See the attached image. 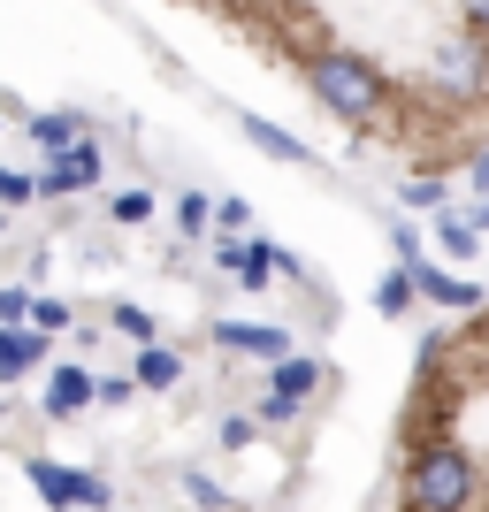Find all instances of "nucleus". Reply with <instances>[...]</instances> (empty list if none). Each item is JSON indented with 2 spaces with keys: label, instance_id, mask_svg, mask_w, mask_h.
I'll list each match as a JSON object with an SVG mask.
<instances>
[{
  "label": "nucleus",
  "instance_id": "1",
  "mask_svg": "<svg viewBox=\"0 0 489 512\" xmlns=\"http://www.w3.org/2000/svg\"><path fill=\"white\" fill-rule=\"evenodd\" d=\"M306 85H314V100L329 107V115H344V123H383L390 107H398V92H390V77L375 62H360V54H306Z\"/></svg>",
  "mask_w": 489,
  "mask_h": 512
},
{
  "label": "nucleus",
  "instance_id": "2",
  "mask_svg": "<svg viewBox=\"0 0 489 512\" xmlns=\"http://www.w3.org/2000/svg\"><path fill=\"white\" fill-rule=\"evenodd\" d=\"M474 505H482V467L451 436L405 459V512H474Z\"/></svg>",
  "mask_w": 489,
  "mask_h": 512
},
{
  "label": "nucleus",
  "instance_id": "3",
  "mask_svg": "<svg viewBox=\"0 0 489 512\" xmlns=\"http://www.w3.org/2000/svg\"><path fill=\"white\" fill-rule=\"evenodd\" d=\"M428 85L444 92L451 107H474L489 100V31H459V39H444L436 54H428Z\"/></svg>",
  "mask_w": 489,
  "mask_h": 512
},
{
  "label": "nucleus",
  "instance_id": "4",
  "mask_svg": "<svg viewBox=\"0 0 489 512\" xmlns=\"http://www.w3.org/2000/svg\"><path fill=\"white\" fill-rule=\"evenodd\" d=\"M444 436H459V383L451 375H421V390L398 406V444L428 451V444H444Z\"/></svg>",
  "mask_w": 489,
  "mask_h": 512
},
{
  "label": "nucleus",
  "instance_id": "5",
  "mask_svg": "<svg viewBox=\"0 0 489 512\" xmlns=\"http://www.w3.org/2000/svg\"><path fill=\"white\" fill-rule=\"evenodd\" d=\"M321 375H329V367L306 360V352H283V360H268V390H260V428L298 421V406H306V398L321 390Z\"/></svg>",
  "mask_w": 489,
  "mask_h": 512
},
{
  "label": "nucleus",
  "instance_id": "6",
  "mask_svg": "<svg viewBox=\"0 0 489 512\" xmlns=\"http://www.w3.org/2000/svg\"><path fill=\"white\" fill-rule=\"evenodd\" d=\"M214 268H230L245 291H268V283H276V268H283V276H306V268L276 245V237H214Z\"/></svg>",
  "mask_w": 489,
  "mask_h": 512
},
{
  "label": "nucleus",
  "instance_id": "7",
  "mask_svg": "<svg viewBox=\"0 0 489 512\" xmlns=\"http://www.w3.org/2000/svg\"><path fill=\"white\" fill-rule=\"evenodd\" d=\"M23 474H31V490H39V497H46L54 512H100L107 497H115V490H107V474L62 467V459H31Z\"/></svg>",
  "mask_w": 489,
  "mask_h": 512
},
{
  "label": "nucleus",
  "instance_id": "8",
  "mask_svg": "<svg viewBox=\"0 0 489 512\" xmlns=\"http://www.w3.org/2000/svg\"><path fill=\"white\" fill-rule=\"evenodd\" d=\"M100 176H107V153L100 138H77L69 153H54L39 169V199H69V192H100Z\"/></svg>",
  "mask_w": 489,
  "mask_h": 512
},
{
  "label": "nucleus",
  "instance_id": "9",
  "mask_svg": "<svg viewBox=\"0 0 489 512\" xmlns=\"http://www.w3.org/2000/svg\"><path fill=\"white\" fill-rule=\"evenodd\" d=\"M46 329H31V321H0V383H23V375H39L46 367Z\"/></svg>",
  "mask_w": 489,
  "mask_h": 512
},
{
  "label": "nucleus",
  "instance_id": "10",
  "mask_svg": "<svg viewBox=\"0 0 489 512\" xmlns=\"http://www.w3.org/2000/svg\"><path fill=\"white\" fill-rule=\"evenodd\" d=\"M214 344L222 352H260V360H283L291 352V329H268V321H214Z\"/></svg>",
  "mask_w": 489,
  "mask_h": 512
},
{
  "label": "nucleus",
  "instance_id": "11",
  "mask_svg": "<svg viewBox=\"0 0 489 512\" xmlns=\"http://www.w3.org/2000/svg\"><path fill=\"white\" fill-rule=\"evenodd\" d=\"M85 406H100L92 367H54V375H46V413H54V421H77Z\"/></svg>",
  "mask_w": 489,
  "mask_h": 512
},
{
  "label": "nucleus",
  "instance_id": "12",
  "mask_svg": "<svg viewBox=\"0 0 489 512\" xmlns=\"http://www.w3.org/2000/svg\"><path fill=\"white\" fill-rule=\"evenodd\" d=\"M413 276H421V299H428V306H451V314H474V306H489V299H482V283L444 276V268H428V260H413Z\"/></svg>",
  "mask_w": 489,
  "mask_h": 512
},
{
  "label": "nucleus",
  "instance_id": "13",
  "mask_svg": "<svg viewBox=\"0 0 489 512\" xmlns=\"http://www.w3.org/2000/svg\"><path fill=\"white\" fill-rule=\"evenodd\" d=\"M237 130H245V138H253L260 153H276V161H291V169H306V161H314V146H306V138H291V130H276L268 115H237Z\"/></svg>",
  "mask_w": 489,
  "mask_h": 512
},
{
  "label": "nucleus",
  "instance_id": "14",
  "mask_svg": "<svg viewBox=\"0 0 489 512\" xmlns=\"http://www.w3.org/2000/svg\"><path fill=\"white\" fill-rule=\"evenodd\" d=\"M130 383H138V390H176V383H184V360H176L169 344H138V367H130Z\"/></svg>",
  "mask_w": 489,
  "mask_h": 512
},
{
  "label": "nucleus",
  "instance_id": "15",
  "mask_svg": "<svg viewBox=\"0 0 489 512\" xmlns=\"http://www.w3.org/2000/svg\"><path fill=\"white\" fill-rule=\"evenodd\" d=\"M31 138H39L46 153H69L77 138H92V123L77 115V107H54V115H31Z\"/></svg>",
  "mask_w": 489,
  "mask_h": 512
},
{
  "label": "nucleus",
  "instance_id": "16",
  "mask_svg": "<svg viewBox=\"0 0 489 512\" xmlns=\"http://www.w3.org/2000/svg\"><path fill=\"white\" fill-rule=\"evenodd\" d=\"M413 306H421V276H413V260H398V268H390L383 283H375V314H413Z\"/></svg>",
  "mask_w": 489,
  "mask_h": 512
},
{
  "label": "nucleus",
  "instance_id": "17",
  "mask_svg": "<svg viewBox=\"0 0 489 512\" xmlns=\"http://www.w3.org/2000/svg\"><path fill=\"white\" fill-rule=\"evenodd\" d=\"M436 245H444V253H459V260H474V253H482V230H474V222H459V214H436Z\"/></svg>",
  "mask_w": 489,
  "mask_h": 512
},
{
  "label": "nucleus",
  "instance_id": "18",
  "mask_svg": "<svg viewBox=\"0 0 489 512\" xmlns=\"http://www.w3.org/2000/svg\"><path fill=\"white\" fill-rule=\"evenodd\" d=\"M107 214H115L123 230H138V222H153V192H115V199H107Z\"/></svg>",
  "mask_w": 489,
  "mask_h": 512
},
{
  "label": "nucleus",
  "instance_id": "19",
  "mask_svg": "<svg viewBox=\"0 0 489 512\" xmlns=\"http://www.w3.org/2000/svg\"><path fill=\"white\" fill-rule=\"evenodd\" d=\"M207 222H214L207 192H184V199H176V230H184V237H199V230H207Z\"/></svg>",
  "mask_w": 489,
  "mask_h": 512
},
{
  "label": "nucleus",
  "instance_id": "20",
  "mask_svg": "<svg viewBox=\"0 0 489 512\" xmlns=\"http://www.w3.org/2000/svg\"><path fill=\"white\" fill-rule=\"evenodd\" d=\"M39 199V176H23V169H0V207H31Z\"/></svg>",
  "mask_w": 489,
  "mask_h": 512
},
{
  "label": "nucleus",
  "instance_id": "21",
  "mask_svg": "<svg viewBox=\"0 0 489 512\" xmlns=\"http://www.w3.org/2000/svg\"><path fill=\"white\" fill-rule=\"evenodd\" d=\"M69 321H77V314H69L62 299H31V329H46V337H62Z\"/></svg>",
  "mask_w": 489,
  "mask_h": 512
},
{
  "label": "nucleus",
  "instance_id": "22",
  "mask_svg": "<svg viewBox=\"0 0 489 512\" xmlns=\"http://www.w3.org/2000/svg\"><path fill=\"white\" fill-rule=\"evenodd\" d=\"M222 444H230V451H253L260 444V413H230V421H222Z\"/></svg>",
  "mask_w": 489,
  "mask_h": 512
},
{
  "label": "nucleus",
  "instance_id": "23",
  "mask_svg": "<svg viewBox=\"0 0 489 512\" xmlns=\"http://www.w3.org/2000/svg\"><path fill=\"white\" fill-rule=\"evenodd\" d=\"M184 490H192V505H199V512H222V505H230V490H222L214 474H184Z\"/></svg>",
  "mask_w": 489,
  "mask_h": 512
},
{
  "label": "nucleus",
  "instance_id": "24",
  "mask_svg": "<svg viewBox=\"0 0 489 512\" xmlns=\"http://www.w3.org/2000/svg\"><path fill=\"white\" fill-rule=\"evenodd\" d=\"M115 329H123L130 344H153V314L146 306H115Z\"/></svg>",
  "mask_w": 489,
  "mask_h": 512
},
{
  "label": "nucleus",
  "instance_id": "25",
  "mask_svg": "<svg viewBox=\"0 0 489 512\" xmlns=\"http://www.w3.org/2000/svg\"><path fill=\"white\" fill-rule=\"evenodd\" d=\"M398 199H405V207H444V176H413Z\"/></svg>",
  "mask_w": 489,
  "mask_h": 512
},
{
  "label": "nucleus",
  "instance_id": "26",
  "mask_svg": "<svg viewBox=\"0 0 489 512\" xmlns=\"http://www.w3.org/2000/svg\"><path fill=\"white\" fill-rule=\"evenodd\" d=\"M245 222H253L245 199H222V207H214V230H222V237H245Z\"/></svg>",
  "mask_w": 489,
  "mask_h": 512
},
{
  "label": "nucleus",
  "instance_id": "27",
  "mask_svg": "<svg viewBox=\"0 0 489 512\" xmlns=\"http://www.w3.org/2000/svg\"><path fill=\"white\" fill-rule=\"evenodd\" d=\"M0 321H31V291H16V283H0Z\"/></svg>",
  "mask_w": 489,
  "mask_h": 512
},
{
  "label": "nucleus",
  "instance_id": "28",
  "mask_svg": "<svg viewBox=\"0 0 489 512\" xmlns=\"http://www.w3.org/2000/svg\"><path fill=\"white\" fill-rule=\"evenodd\" d=\"M130 390H138V383H123V375H107V383H100V406H130Z\"/></svg>",
  "mask_w": 489,
  "mask_h": 512
},
{
  "label": "nucleus",
  "instance_id": "29",
  "mask_svg": "<svg viewBox=\"0 0 489 512\" xmlns=\"http://www.w3.org/2000/svg\"><path fill=\"white\" fill-rule=\"evenodd\" d=\"M474 192H489V146L474 153Z\"/></svg>",
  "mask_w": 489,
  "mask_h": 512
},
{
  "label": "nucleus",
  "instance_id": "30",
  "mask_svg": "<svg viewBox=\"0 0 489 512\" xmlns=\"http://www.w3.org/2000/svg\"><path fill=\"white\" fill-rule=\"evenodd\" d=\"M467 23H474V31H489V0H467Z\"/></svg>",
  "mask_w": 489,
  "mask_h": 512
},
{
  "label": "nucleus",
  "instance_id": "31",
  "mask_svg": "<svg viewBox=\"0 0 489 512\" xmlns=\"http://www.w3.org/2000/svg\"><path fill=\"white\" fill-rule=\"evenodd\" d=\"M482 344H489V321H482Z\"/></svg>",
  "mask_w": 489,
  "mask_h": 512
},
{
  "label": "nucleus",
  "instance_id": "32",
  "mask_svg": "<svg viewBox=\"0 0 489 512\" xmlns=\"http://www.w3.org/2000/svg\"><path fill=\"white\" fill-rule=\"evenodd\" d=\"M0 130H8V123H0Z\"/></svg>",
  "mask_w": 489,
  "mask_h": 512
}]
</instances>
